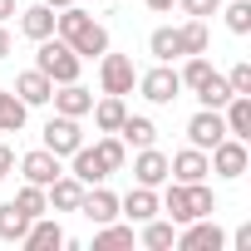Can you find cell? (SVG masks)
I'll return each mask as SVG.
<instances>
[{
    "instance_id": "26",
    "label": "cell",
    "mask_w": 251,
    "mask_h": 251,
    "mask_svg": "<svg viewBox=\"0 0 251 251\" xmlns=\"http://www.w3.org/2000/svg\"><path fill=\"white\" fill-rule=\"evenodd\" d=\"M173 241H177V222H163V217L143 222V246L148 251H173Z\"/></svg>"
},
{
    "instance_id": "24",
    "label": "cell",
    "mask_w": 251,
    "mask_h": 251,
    "mask_svg": "<svg viewBox=\"0 0 251 251\" xmlns=\"http://www.w3.org/2000/svg\"><path fill=\"white\" fill-rule=\"evenodd\" d=\"M25 118H30V108L20 103V94L15 89H0V133H20Z\"/></svg>"
},
{
    "instance_id": "23",
    "label": "cell",
    "mask_w": 251,
    "mask_h": 251,
    "mask_svg": "<svg viewBox=\"0 0 251 251\" xmlns=\"http://www.w3.org/2000/svg\"><path fill=\"white\" fill-rule=\"evenodd\" d=\"M20 35L35 40V45L54 35V10L45 5V0H40V5H30V10H20Z\"/></svg>"
},
{
    "instance_id": "7",
    "label": "cell",
    "mask_w": 251,
    "mask_h": 251,
    "mask_svg": "<svg viewBox=\"0 0 251 251\" xmlns=\"http://www.w3.org/2000/svg\"><path fill=\"white\" fill-rule=\"evenodd\" d=\"M222 138H226V123H222V108H197V113L187 118V143H192V148L212 153V148H217Z\"/></svg>"
},
{
    "instance_id": "22",
    "label": "cell",
    "mask_w": 251,
    "mask_h": 251,
    "mask_svg": "<svg viewBox=\"0 0 251 251\" xmlns=\"http://www.w3.org/2000/svg\"><path fill=\"white\" fill-rule=\"evenodd\" d=\"M118 138L128 143V148H148V143H158V123L148 113H128V118L118 123Z\"/></svg>"
},
{
    "instance_id": "19",
    "label": "cell",
    "mask_w": 251,
    "mask_h": 251,
    "mask_svg": "<svg viewBox=\"0 0 251 251\" xmlns=\"http://www.w3.org/2000/svg\"><path fill=\"white\" fill-rule=\"evenodd\" d=\"M15 94H20V103H25V108H40V103H50L54 84H50V74L25 69V74H15Z\"/></svg>"
},
{
    "instance_id": "12",
    "label": "cell",
    "mask_w": 251,
    "mask_h": 251,
    "mask_svg": "<svg viewBox=\"0 0 251 251\" xmlns=\"http://www.w3.org/2000/svg\"><path fill=\"white\" fill-rule=\"evenodd\" d=\"M207 173H212V163H207L202 148H182V153L168 158V177L173 182H207Z\"/></svg>"
},
{
    "instance_id": "11",
    "label": "cell",
    "mask_w": 251,
    "mask_h": 251,
    "mask_svg": "<svg viewBox=\"0 0 251 251\" xmlns=\"http://www.w3.org/2000/svg\"><path fill=\"white\" fill-rule=\"evenodd\" d=\"M79 212H84L94 226H103V222H118V192H108L103 182H94V187H84V197H79Z\"/></svg>"
},
{
    "instance_id": "41",
    "label": "cell",
    "mask_w": 251,
    "mask_h": 251,
    "mask_svg": "<svg viewBox=\"0 0 251 251\" xmlns=\"http://www.w3.org/2000/svg\"><path fill=\"white\" fill-rule=\"evenodd\" d=\"M45 5H50V10H64V5H74V0H45Z\"/></svg>"
},
{
    "instance_id": "29",
    "label": "cell",
    "mask_w": 251,
    "mask_h": 251,
    "mask_svg": "<svg viewBox=\"0 0 251 251\" xmlns=\"http://www.w3.org/2000/svg\"><path fill=\"white\" fill-rule=\"evenodd\" d=\"M148 50H153V59H158V64H173V59H182V54H177V30H168V25H163V30H153Z\"/></svg>"
},
{
    "instance_id": "6",
    "label": "cell",
    "mask_w": 251,
    "mask_h": 251,
    "mask_svg": "<svg viewBox=\"0 0 251 251\" xmlns=\"http://www.w3.org/2000/svg\"><path fill=\"white\" fill-rule=\"evenodd\" d=\"M173 246H177V251H222V246H226V231H222L212 217H197V222H182V231H177Z\"/></svg>"
},
{
    "instance_id": "27",
    "label": "cell",
    "mask_w": 251,
    "mask_h": 251,
    "mask_svg": "<svg viewBox=\"0 0 251 251\" xmlns=\"http://www.w3.org/2000/svg\"><path fill=\"white\" fill-rule=\"evenodd\" d=\"M30 222H35V217H25L15 202H0V241H15V246H20V236L30 231Z\"/></svg>"
},
{
    "instance_id": "34",
    "label": "cell",
    "mask_w": 251,
    "mask_h": 251,
    "mask_svg": "<svg viewBox=\"0 0 251 251\" xmlns=\"http://www.w3.org/2000/svg\"><path fill=\"white\" fill-rule=\"evenodd\" d=\"M226 89H231V94H251V64H246V59H241V64H231Z\"/></svg>"
},
{
    "instance_id": "30",
    "label": "cell",
    "mask_w": 251,
    "mask_h": 251,
    "mask_svg": "<svg viewBox=\"0 0 251 251\" xmlns=\"http://www.w3.org/2000/svg\"><path fill=\"white\" fill-rule=\"evenodd\" d=\"M226 99H231V89H226V74H217V69H212V79L197 89V103H202V108H222Z\"/></svg>"
},
{
    "instance_id": "33",
    "label": "cell",
    "mask_w": 251,
    "mask_h": 251,
    "mask_svg": "<svg viewBox=\"0 0 251 251\" xmlns=\"http://www.w3.org/2000/svg\"><path fill=\"white\" fill-rule=\"evenodd\" d=\"M99 153H103V163H108L113 173H118L123 163H128V143H123L118 133H103V138H99Z\"/></svg>"
},
{
    "instance_id": "15",
    "label": "cell",
    "mask_w": 251,
    "mask_h": 251,
    "mask_svg": "<svg viewBox=\"0 0 251 251\" xmlns=\"http://www.w3.org/2000/svg\"><path fill=\"white\" fill-rule=\"evenodd\" d=\"M50 103H54V113H69V118H84L89 108H94V94L74 79V84H54V94H50Z\"/></svg>"
},
{
    "instance_id": "21",
    "label": "cell",
    "mask_w": 251,
    "mask_h": 251,
    "mask_svg": "<svg viewBox=\"0 0 251 251\" xmlns=\"http://www.w3.org/2000/svg\"><path fill=\"white\" fill-rule=\"evenodd\" d=\"M89 113H94V128L99 133H118V123L128 118V103H123V94H103Z\"/></svg>"
},
{
    "instance_id": "35",
    "label": "cell",
    "mask_w": 251,
    "mask_h": 251,
    "mask_svg": "<svg viewBox=\"0 0 251 251\" xmlns=\"http://www.w3.org/2000/svg\"><path fill=\"white\" fill-rule=\"evenodd\" d=\"M177 5H182L192 20H207V15H217V10H222V0H177Z\"/></svg>"
},
{
    "instance_id": "18",
    "label": "cell",
    "mask_w": 251,
    "mask_h": 251,
    "mask_svg": "<svg viewBox=\"0 0 251 251\" xmlns=\"http://www.w3.org/2000/svg\"><path fill=\"white\" fill-rule=\"evenodd\" d=\"M222 123H226L231 138L251 143V94H231V99L222 103Z\"/></svg>"
},
{
    "instance_id": "13",
    "label": "cell",
    "mask_w": 251,
    "mask_h": 251,
    "mask_svg": "<svg viewBox=\"0 0 251 251\" xmlns=\"http://www.w3.org/2000/svg\"><path fill=\"white\" fill-rule=\"evenodd\" d=\"M163 207H158V187H128L118 197V217H128V222H148V217H158Z\"/></svg>"
},
{
    "instance_id": "38",
    "label": "cell",
    "mask_w": 251,
    "mask_h": 251,
    "mask_svg": "<svg viewBox=\"0 0 251 251\" xmlns=\"http://www.w3.org/2000/svg\"><path fill=\"white\" fill-rule=\"evenodd\" d=\"M10 15H20V5H15V0H0V25H5Z\"/></svg>"
},
{
    "instance_id": "31",
    "label": "cell",
    "mask_w": 251,
    "mask_h": 251,
    "mask_svg": "<svg viewBox=\"0 0 251 251\" xmlns=\"http://www.w3.org/2000/svg\"><path fill=\"white\" fill-rule=\"evenodd\" d=\"M15 207H20L25 217H45V212H50V197H45V187H35V182H25V187L15 192Z\"/></svg>"
},
{
    "instance_id": "3",
    "label": "cell",
    "mask_w": 251,
    "mask_h": 251,
    "mask_svg": "<svg viewBox=\"0 0 251 251\" xmlns=\"http://www.w3.org/2000/svg\"><path fill=\"white\" fill-rule=\"evenodd\" d=\"M35 69L50 74V84H74L79 69H84V59H79L59 35H50V40H40V50H35Z\"/></svg>"
},
{
    "instance_id": "8",
    "label": "cell",
    "mask_w": 251,
    "mask_h": 251,
    "mask_svg": "<svg viewBox=\"0 0 251 251\" xmlns=\"http://www.w3.org/2000/svg\"><path fill=\"white\" fill-rule=\"evenodd\" d=\"M138 89H143L148 103H173V99L182 94V79H177L173 64H153L148 74H138Z\"/></svg>"
},
{
    "instance_id": "20",
    "label": "cell",
    "mask_w": 251,
    "mask_h": 251,
    "mask_svg": "<svg viewBox=\"0 0 251 251\" xmlns=\"http://www.w3.org/2000/svg\"><path fill=\"white\" fill-rule=\"evenodd\" d=\"M45 197H50V207L54 212H79V197H84V182L74 177V173H59L50 187H45Z\"/></svg>"
},
{
    "instance_id": "1",
    "label": "cell",
    "mask_w": 251,
    "mask_h": 251,
    "mask_svg": "<svg viewBox=\"0 0 251 251\" xmlns=\"http://www.w3.org/2000/svg\"><path fill=\"white\" fill-rule=\"evenodd\" d=\"M54 35L79 54V59H99L103 50H108V30L89 15V10H79V5H64V10H54Z\"/></svg>"
},
{
    "instance_id": "36",
    "label": "cell",
    "mask_w": 251,
    "mask_h": 251,
    "mask_svg": "<svg viewBox=\"0 0 251 251\" xmlns=\"http://www.w3.org/2000/svg\"><path fill=\"white\" fill-rule=\"evenodd\" d=\"M231 246H236V251H251V222H241V226L231 231Z\"/></svg>"
},
{
    "instance_id": "10",
    "label": "cell",
    "mask_w": 251,
    "mask_h": 251,
    "mask_svg": "<svg viewBox=\"0 0 251 251\" xmlns=\"http://www.w3.org/2000/svg\"><path fill=\"white\" fill-rule=\"evenodd\" d=\"M69 163H74L69 173H74V177H79L84 187H94V182H108V177H113V168L103 163V153H99V143H94V148H89V143H79V148L69 153Z\"/></svg>"
},
{
    "instance_id": "16",
    "label": "cell",
    "mask_w": 251,
    "mask_h": 251,
    "mask_svg": "<svg viewBox=\"0 0 251 251\" xmlns=\"http://www.w3.org/2000/svg\"><path fill=\"white\" fill-rule=\"evenodd\" d=\"M20 173H25V182H35V187H50L64 168H59V158L50 153V148H35V153H25L20 158Z\"/></svg>"
},
{
    "instance_id": "17",
    "label": "cell",
    "mask_w": 251,
    "mask_h": 251,
    "mask_svg": "<svg viewBox=\"0 0 251 251\" xmlns=\"http://www.w3.org/2000/svg\"><path fill=\"white\" fill-rule=\"evenodd\" d=\"M20 246H25V251H54V246H64V226L45 212V217L30 222V231L20 236Z\"/></svg>"
},
{
    "instance_id": "5",
    "label": "cell",
    "mask_w": 251,
    "mask_h": 251,
    "mask_svg": "<svg viewBox=\"0 0 251 251\" xmlns=\"http://www.w3.org/2000/svg\"><path fill=\"white\" fill-rule=\"evenodd\" d=\"M207 163H212V173L217 177H226V182H236V177H246V168H251V153H246V143L241 138H222L212 153H207Z\"/></svg>"
},
{
    "instance_id": "40",
    "label": "cell",
    "mask_w": 251,
    "mask_h": 251,
    "mask_svg": "<svg viewBox=\"0 0 251 251\" xmlns=\"http://www.w3.org/2000/svg\"><path fill=\"white\" fill-rule=\"evenodd\" d=\"M5 54H10V30L0 25V59H5Z\"/></svg>"
},
{
    "instance_id": "37",
    "label": "cell",
    "mask_w": 251,
    "mask_h": 251,
    "mask_svg": "<svg viewBox=\"0 0 251 251\" xmlns=\"http://www.w3.org/2000/svg\"><path fill=\"white\" fill-rule=\"evenodd\" d=\"M10 168H15V148H5V143H0V182L10 177Z\"/></svg>"
},
{
    "instance_id": "28",
    "label": "cell",
    "mask_w": 251,
    "mask_h": 251,
    "mask_svg": "<svg viewBox=\"0 0 251 251\" xmlns=\"http://www.w3.org/2000/svg\"><path fill=\"white\" fill-rule=\"evenodd\" d=\"M113 246H133V222L118 226V222H103L94 231V251H113Z\"/></svg>"
},
{
    "instance_id": "14",
    "label": "cell",
    "mask_w": 251,
    "mask_h": 251,
    "mask_svg": "<svg viewBox=\"0 0 251 251\" xmlns=\"http://www.w3.org/2000/svg\"><path fill=\"white\" fill-rule=\"evenodd\" d=\"M133 182H138V187H163V182H168V153H158L153 143L138 148V158H133Z\"/></svg>"
},
{
    "instance_id": "4",
    "label": "cell",
    "mask_w": 251,
    "mask_h": 251,
    "mask_svg": "<svg viewBox=\"0 0 251 251\" xmlns=\"http://www.w3.org/2000/svg\"><path fill=\"white\" fill-rule=\"evenodd\" d=\"M133 84H138V69L128 54H113V50L99 54V89L103 94H133Z\"/></svg>"
},
{
    "instance_id": "39",
    "label": "cell",
    "mask_w": 251,
    "mask_h": 251,
    "mask_svg": "<svg viewBox=\"0 0 251 251\" xmlns=\"http://www.w3.org/2000/svg\"><path fill=\"white\" fill-rule=\"evenodd\" d=\"M173 5H177V0H148V10H158V15H168Z\"/></svg>"
},
{
    "instance_id": "32",
    "label": "cell",
    "mask_w": 251,
    "mask_h": 251,
    "mask_svg": "<svg viewBox=\"0 0 251 251\" xmlns=\"http://www.w3.org/2000/svg\"><path fill=\"white\" fill-rule=\"evenodd\" d=\"M222 15H226V30L231 35H251V0H231Z\"/></svg>"
},
{
    "instance_id": "25",
    "label": "cell",
    "mask_w": 251,
    "mask_h": 251,
    "mask_svg": "<svg viewBox=\"0 0 251 251\" xmlns=\"http://www.w3.org/2000/svg\"><path fill=\"white\" fill-rule=\"evenodd\" d=\"M177 54L187 59V54H207V20H192L187 15V25H177Z\"/></svg>"
},
{
    "instance_id": "9",
    "label": "cell",
    "mask_w": 251,
    "mask_h": 251,
    "mask_svg": "<svg viewBox=\"0 0 251 251\" xmlns=\"http://www.w3.org/2000/svg\"><path fill=\"white\" fill-rule=\"evenodd\" d=\"M79 143H84V128H79V118H69V113H54V118L45 123V148H50L54 158H69Z\"/></svg>"
},
{
    "instance_id": "2",
    "label": "cell",
    "mask_w": 251,
    "mask_h": 251,
    "mask_svg": "<svg viewBox=\"0 0 251 251\" xmlns=\"http://www.w3.org/2000/svg\"><path fill=\"white\" fill-rule=\"evenodd\" d=\"M158 207L168 212V222H197V217H212L217 212V197H212V187L207 182H173L168 177V192L158 197Z\"/></svg>"
}]
</instances>
